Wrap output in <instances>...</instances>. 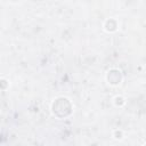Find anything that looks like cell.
<instances>
[{
    "mask_svg": "<svg viewBox=\"0 0 146 146\" xmlns=\"http://www.w3.org/2000/svg\"><path fill=\"white\" fill-rule=\"evenodd\" d=\"M52 113L58 117H65L71 114L72 105L67 98L59 97L52 103Z\"/></svg>",
    "mask_w": 146,
    "mask_h": 146,
    "instance_id": "1",
    "label": "cell"
},
{
    "mask_svg": "<svg viewBox=\"0 0 146 146\" xmlns=\"http://www.w3.org/2000/svg\"><path fill=\"white\" fill-rule=\"evenodd\" d=\"M122 76H121V72L117 70H111L107 74V80L111 84H117L120 83Z\"/></svg>",
    "mask_w": 146,
    "mask_h": 146,
    "instance_id": "2",
    "label": "cell"
}]
</instances>
